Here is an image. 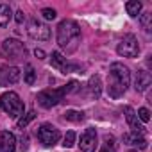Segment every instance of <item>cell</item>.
<instances>
[{"instance_id":"cell-1","label":"cell","mask_w":152,"mask_h":152,"mask_svg":"<svg viewBox=\"0 0 152 152\" xmlns=\"http://www.w3.org/2000/svg\"><path fill=\"white\" fill-rule=\"evenodd\" d=\"M131 83V72L122 63H113L109 68V77H107V93L113 99H120Z\"/></svg>"},{"instance_id":"cell-2","label":"cell","mask_w":152,"mask_h":152,"mask_svg":"<svg viewBox=\"0 0 152 152\" xmlns=\"http://www.w3.org/2000/svg\"><path fill=\"white\" fill-rule=\"evenodd\" d=\"M81 41V29L77 25V22L73 20H63L57 25V45L66 52V54H73L79 47Z\"/></svg>"},{"instance_id":"cell-3","label":"cell","mask_w":152,"mask_h":152,"mask_svg":"<svg viewBox=\"0 0 152 152\" xmlns=\"http://www.w3.org/2000/svg\"><path fill=\"white\" fill-rule=\"evenodd\" d=\"M77 86H79L77 81H72V83H68L66 86H61V88H56V90H43V91L38 93L36 100H38V104H39L41 107L50 109V107L57 106V104L63 100L64 95H68L70 91H75V90H77Z\"/></svg>"},{"instance_id":"cell-4","label":"cell","mask_w":152,"mask_h":152,"mask_svg":"<svg viewBox=\"0 0 152 152\" xmlns=\"http://www.w3.org/2000/svg\"><path fill=\"white\" fill-rule=\"evenodd\" d=\"M0 54H2L4 59H7L11 63H18V61H23V57L27 56V48L20 39L7 38V39H4L2 47H0Z\"/></svg>"},{"instance_id":"cell-5","label":"cell","mask_w":152,"mask_h":152,"mask_svg":"<svg viewBox=\"0 0 152 152\" xmlns=\"http://www.w3.org/2000/svg\"><path fill=\"white\" fill-rule=\"evenodd\" d=\"M0 107L13 118L23 115V102L20 100L18 93H15V91H7V93H4L0 97Z\"/></svg>"},{"instance_id":"cell-6","label":"cell","mask_w":152,"mask_h":152,"mask_svg":"<svg viewBox=\"0 0 152 152\" xmlns=\"http://www.w3.org/2000/svg\"><path fill=\"white\" fill-rule=\"evenodd\" d=\"M116 52H118V56H122V57H131V59L136 57V56L140 54V45H138L136 36H132V34L124 36V38L120 39L118 47H116Z\"/></svg>"},{"instance_id":"cell-7","label":"cell","mask_w":152,"mask_h":152,"mask_svg":"<svg viewBox=\"0 0 152 152\" xmlns=\"http://www.w3.org/2000/svg\"><path fill=\"white\" fill-rule=\"evenodd\" d=\"M61 138V132L59 129H56L54 125L50 124H43L38 127V140L45 145V147H54Z\"/></svg>"},{"instance_id":"cell-8","label":"cell","mask_w":152,"mask_h":152,"mask_svg":"<svg viewBox=\"0 0 152 152\" xmlns=\"http://www.w3.org/2000/svg\"><path fill=\"white\" fill-rule=\"evenodd\" d=\"M27 32L32 39H38V41H47L50 38V29L47 23L39 22L38 18H31L29 20V25H27Z\"/></svg>"},{"instance_id":"cell-9","label":"cell","mask_w":152,"mask_h":152,"mask_svg":"<svg viewBox=\"0 0 152 152\" xmlns=\"http://www.w3.org/2000/svg\"><path fill=\"white\" fill-rule=\"evenodd\" d=\"M20 81V70L16 66H7L4 64L0 68V86H9Z\"/></svg>"},{"instance_id":"cell-10","label":"cell","mask_w":152,"mask_h":152,"mask_svg":"<svg viewBox=\"0 0 152 152\" xmlns=\"http://www.w3.org/2000/svg\"><path fill=\"white\" fill-rule=\"evenodd\" d=\"M50 61H52V66L57 68V70H61L63 73H70V72H77V70H81L77 64H70V63L66 61V57H64L61 52H52Z\"/></svg>"},{"instance_id":"cell-11","label":"cell","mask_w":152,"mask_h":152,"mask_svg":"<svg viewBox=\"0 0 152 152\" xmlns=\"http://www.w3.org/2000/svg\"><path fill=\"white\" fill-rule=\"evenodd\" d=\"M79 147H81L83 152H95V148H97V131L93 127H90L83 132Z\"/></svg>"},{"instance_id":"cell-12","label":"cell","mask_w":152,"mask_h":152,"mask_svg":"<svg viewBox=\"0 0 152 152\" xmlns=\"http://www.w3.org/2000/svg\"><path fill=\"white\" fill-rule=\"evenodd\" d=\"M152 84V77H150V73L147 70H138L136 72V77H134V90L136 91H147Z\"/></svg>"},{"instance_id":"cell-13","label":"cell","mask_w":152,"mask_h":152,"mask_svg":"<svg viewBox=\"0 0 152 152\" xmlns=\"http://www.w3.org/2000/svg\"><path fill=\"white\" fill-rule=\"evenodd\" d=\"M16 150V138L9 131H0V152H15Z\"/></svg>"},{"instance_id":"cell-14","label":"cell","mask_w":152,"mask_h":152,"mask_svg":"<svg viewBox=\"0 0 152 152\" xmlns=\"http://www.w3.org/2000/svg\"><path fill=\"white\" fill-rule=\"evenodd\" d=\"M124 113H125V120H127V124H129V129H131L134 134H141V132L145 131V127L140 124V120H138L134 109H132V107H125Z\"/></svg>"},{"instance_id":"cell-15","label":"cell","mask_w":152,"mask_h":152,"mask_svg":"<svg viewBox=\"0 0 152 152\" xmlns=\"http://www.w3.org/2000/svg\"><path fill=\"white\" fill-rule=\"evenodd\" d=\"M86 90H88V97H90V99H99V97H100L102 84H100V77H99V75H93V77L88 81Z\"/></svg>"},{"instance_id":"cell-16","label":"cell","mask_w":152,"mask_h":152,"mask_svg":"<svg viewBox=\"0 0 152 152\" xmlns=\"http://www.w3.org/2000/svg\"><path fill=\"white\" fill-rule=\"evenodd\" d=\"M124 143L125 145H132V147H140V148H145L147 147V140L141 134H134V132L124 134Z\"/></svg>"},{"instance_id":"cell-17","label":"cell","mask_w":152,"mask_h":152,"mask_svg":"<svg viewBox=\"0 0 152 152\" xmlns=\"http://www.w3.org/2000/svg\"><path fill=\"white\" fill-rule=\"evenodd\" d=\"M11 18H13L11 7L7 4H0V27H7Z\"/></svg>"},{"instance_id":"cell-18","label":"cell","mask_w":152,"mask_h":152,"mask_svg":"<svg viewBox=\"0 0 152 152\" xmlns=\"http://www.w3.org/2000/svg\"><path fill=\"white\" fill-rule=\"evenodd\" d=\"M125 9H127V15H131L132 18H136L141 13V2H140V0H131V2L125 4Z\"/></svg>"},{"instance_id":"cell-19","label":"cell","mask_w":152,"mask_h":152,"mask_svg":"<svg viewBox=\"0 0 152 152\" xmlns=\"http://www.w3.org/2000/svg\"><path fill=\"white\" fill-rule=\"evenodd\" d=\"M23 81H25L27 84H34V81H36V72H34V66H32V64H25Z\"/></svg>"},{"instance_id":"cell-20","label":"cell","mask_w":152,"mask_h":152,"mask_svg":"<svg viewBox=\"0 0 152 152\" xmlns=\"http://www.w3.org/2000/svg\"><path fill=\"white\" fill-rule=\"evenodd\" d=\"M100 152H116V141L111 134H106L104 136V148Z\"/></svg>"},{"instance_id":"cell-21","label":"cell","mask_w":152,"mask_h":152,"mask_svg":"<svg viewBox=\"0 0 152 152\" xmlns=\"http://www.w3.org/2000/svg\"><path fill=\"white\" fill-rule=\"evenodd\" d=\"M64 118H66L68 122H83V120H84V113L70 109V111H66V113H64Z\"/></svg>"},{"instance_id":"cell-22","label":"cell","mask_w":152,"mask_h":152,"mask_svg":"<svg viewBox=\"0 0 152 152\" xmlns=\"http://www.w3.org/2000/svg\"><path fill=\"white\" fill-rule=\"evenodd\" d=\"M140 23H141V27H143L147 32H150V31H152V13H143V15L140 16Z\"/></svg>"},{"instance_id":"cell-23","label":"cell","mask_w":152,"mask_h":152,"mask_svg":"<svg viewBox=\"0 0 152 152\" xmlns=\"http://www.w3.org/2000/svg\"><path fill=\"white\" fill-rule=\"evenodd\" d=\"M34 118H36V113H34V111H29V113H27L25 116H22V118H20L18 122H16L18 129H25V127H27V125H29V124H31V122L34 120Z\"/></svg>"},{"instance_id":"cell-24","label":"cell","mask_w":152,"mask_h":152,"mask_svg":"<svg viewBox=\"0 0 152 152\" xmlns=\"http://www.w3.org/2000/svg\"><path fill=\"white\" fill-rule=\"evenodd\" d=\"M73 145H75V132H73V131H68L66 136H64V140H63V147L70 148V147H73Z\"/></svg>"},{"instance_id":"cell-25","label":"cell","mask_w":152,"mask_h":152,"mask_svg":"<svg viewBox=\"0 0 152 152\" xmlns=\"http://www.w3.org/2000/svg\"><path fill=\"white\" fill-rule=\"evenodd\" d=\"M136 116H138V120H141V122H148V120H150V111H148L147 107H140L138 113H136Z\"/></svg>"},{"instance_id":"cell-26","label":"cell","mask_w":152,"mask_h":152,"mask_svg":"<svg viewBox=\"0 0 152 152\" xmlns=\"http://www.w3.org/2000/svg\"><path fill=\"white\" fill-rule=\"evenodd\" d=\"M41 15H43L45 20H54V18L57 16V13H56L54 9H50V7H45V9L41 11Z\"/></svg>"},{"instance_id":"cell-27","label":"cell","mask_w":152,"mask_h":152,"mask_svg":"<svg viewBox=\"0 0 152 152\" xmlns=\"http://www.w3.org/2000/svg\"><path fill=\"white\" fill-rule=\"evenodd\" d=\"M29 148V138L27 136H22V145H20V150L23 152V150H27Z\"/></svg>"},{"instance_id":"cell-28","label":"cell","mask_w":152,"mask_h":152,"mask_svg":"<svg viewBox=\"0 0 152 152\" xmlns=\"http://www.w3.org/2000/svg\"><path fill=\"white\" fill-rule=\"evenodd\" d=\"M16 22H18L20 25L25 22V13H23V11H18V13H16Z\"/></svg>"},{"instance_id":"cell-29","label":"cell","mask_w":152,"mask_h":152,"mask_svg":"<svg viewBox=\"0 0 152 152\" xmlns=\"http://www.w3.org/2000/svg\"><path fill=\"white\" fill-rule=\"evenodd\" d=\"M34 56H36L38 59H45V52H43L41 48H36V50H34Z\"/></svg>"},{"instance_id":"cell-30","label":"cell","mask_w":152,"mask_h":152,"mask_svg":"<svg viewBox=\"0 0 152 152\" xmlns=\"http://www.w3.org/2000/svg\"><path fill=\"white\" fill-rule=\"evenodd\" d=\"M132 152H134V150H132Z\"/></svg>"}]
</instances>
